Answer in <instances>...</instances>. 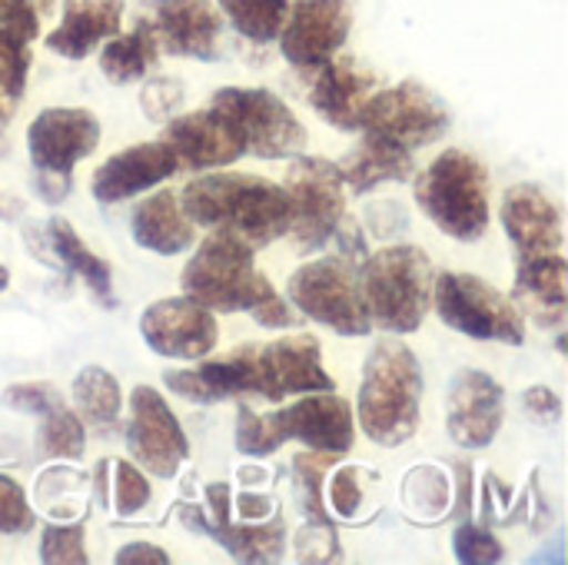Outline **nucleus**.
<instances>
[{"mask_svg":"<svg viewBox=\"0 0 568 565\" xmlns=\"http://www.w3.org/2000/svg\"><path fill=\"white\" fill-rule=\"evenodd\" d=\"M180 280L183 293L206 310L250 313L266 330L300 326V313H293V306L256 270L253 246L230 233H210L183 266Z\"/></svg>","mask_w":568,"mask_h":565,"instance_id":"obj_1","label":"nucleus"},{"mask_svg":"<svg viewBox=\"0 0 568 565\" xmlns=\"http://www.w3.org/2000/svg\"><path fill=\"white\" fill-rule=\"evenodd\" d=\"M180 210L190 223L213 233H230L253 250L286 236L293 220L286 190L253 173L196 176L183 186Z\"/></svg>","mask_w":568,"mask_h":565,"instance_id":"obj_2","label":"nucleus"},{"mask_svg":"<svg viewBox=\"0 0 568 565\" xmlns=\"http://www.w3.org/2000/svg\"><path fill=\"white\" fill-rule=\"evenodd\" d=\"M419 406H423V370L416 353L396 340H379L363 366V386L356 416L363 433L386 450L403 446L419 430Z\"/></svg>","mask_w":568,"mask_h":565,"instance_id":"obj_3","label":"nucleus"},{"mask_svg":"<svg viewBox=\"0 0 568 565\" xmlns=\"http://www.w3.org/2000/svg\"><path fill=\"white\" fill-rule=\"evenodd\" d=\"M286 440H300L303 446L329 456H343L356 443L353 406L329 393H303L300 403L276 410V413H253L240 406L236 413V450L246 456H270Z\"/></svg>","mask_w":568,"mask_h":565,"instance_id":"obj_4","label":"nucleus"},{"mask_svg":"<svg viewBox=\"0 0 568 565\" xmlns=\"http://www.w3.org/2000/svg\"><path fill=\"white\" fill-rule=\"evenodd\" d=\"M433 263L419 246L399 243L369 253L359 270L369 320L396 336L416 333L433 306Z\"/></svg>","mask_w":568,"mask_h":565,"instance_id":"obj_5","label":"nucleus"},{"mask_svg":"<svg viewBox=\"0 0 568 565\" xmlns=\"http://www.w3.org/2000/svg\"><path fill=\"white\" fill-rule=\"evenodd\" d=\"M416 203L446 236L473 243L489 230V173L473 153L446 150L416 180Z\"/></svg>","mask_w":568,"mask_h":565,"instance_id":"obj_6","label":"nucleus"},{"mask_svg":"<svg viewBox=\"0 0 568 565\" xmlns=\"http://www.w3.org/2000/svg\"><path fill=\"white\" fill-rule=\"evenodd\" d=\"M100 143V120L83 107H47L27 127V153L33 167V186L47 203L70 193L73 167Z\"/></svg>","mask_w":568,"mask_h":565,"instance_id":"obj_7","label":"nucleus"},{"mask_svg":"<svg viewBox=\"0 0 568 565\" xmlns=\"http://www.w3.org/2000/svg\"><path fill=\"white\" fill-rule=\"evenodd\" d=\"M286 296L303 316L329 326L339 336H366L373 330L356 260L343 253L303 263L290 276Z\"/></svg>","mask_w":568,"mask_h":565,"instance_id":"obj_8","label":"nucleus"},{"mask_svg":"<svg viewBox=\"0 0 568 565\" xmlns=\"http://www.w3.org/2000/svg\"><path fill=\"white\" fill-rule=\"evenodd\" d=\"M433 300L439 320L469 340H493L509 346L526 343V320L519 306L473 273H439L433 280Z\"/></svg>","mask_w":568,"mask_h":565,"instance_id":"obj_9","label":"nucleus"},{"mask_svg":"<svg viewBox=\"0 0 568 565\" xmlns=\"http://www.w3.org/2000/svg\"><path fill=\"white\" fill-rule=\"evenodd\" d=\"M210 107L226 113L233 127L243 137L246 153L260 160H283L300 157L306 150V130L296 120V113L270 90H243V87H223L213 93Z\"/></svg>","mask_w":568,"mask_h":565,"instance_id":"obj_10","label":"nucleus"},{"mask_svg":"<svg viewBox=\"0 0 568 565\" xmlns=\"http://www.w3.org/2000/svg\"><path fill=\"white\" fill-rule=\"evenodd\" d=\"M290 196V233L300 250H320L329 243L343 223V176L339 167L323 157H300L286 170L283 183Z\"/></svg>","mask_w":568,"mask_h":565,"instance_id":"obj_11","label":"nucleus"},{"mask_svg":"<svg viewBox=\"0 0 568 565\" xmlns=\"http://www.w3.org/2000/svg\"><path fill=\"white\" fill-rule=\"evenodd\" d=\"M359 130H373L406 150H419L449 130V110L429 87L403 80L389 90H376L366 100Z\"/></svg>","mask_w":568,"mask_h":565,"instance_id":"obj_12","label":"nucleus"},{"mask_svg":"<svg viewBox=\"0 0 568 565\" xmlns=\"http://www.w3.org/2000/svg\"><path fill=\"white\" fill-rule=\"evenodd\" d=\"M126 450L136 466L160 480H173L180 466L190 460V443L166 406V400L153 386H136L130 393V423H126Z\"/></svg>","mask_w":568,"mask_h":565,"instance_id":"obj_13","label":"nucleus"},{"mask_svg":"<svg viewBox=\"0 0 568 565\" xmlns=\"http://www.w3.org/2000/svg\"><path fill=\"white\" fill-rule=\"evenodd\" d=\"M336 390L333 376L323 370L316 336H283L266 346H253V393L283 403L286 396L329 393Z\"/></svg>","mask_w":568,"mask_h":565,"instance_id":"obj_14","label":"nucleus"},{"mask_svg":"<svg viewBox=\"0 0 568 565\" xmlns=\"http://www.w3.org/2000/svg\"><path fill=\"white\" fill-rule=\"evenodd\" d=\"M353 30L349 0H293L280 30V53L296 70H320L333 60Z\"/></svg>","mask_w":568,"mask_h":565,"instance_id":"obj_15","label":"nucleus"},{"mask_svg":"<svg viewBox=\"0 0 568 565\" xmlns=\"http://www.w3.org/2000/svg\"><path fill=\"white\" fill-rule=\"evenodd\" d=\"M146 346L163 360H203L216 346V320L193 296L156 300L140 316Z\"/></svg>","mask_w":568,"mask_h":565,"instance_id":"obj_16","label":"nucleus"},{"mask_svg":"<svg viewBox=\"0 0 568 565\" xmlns=\"http://www.w3.org/2000/svg\"><path fill=\"white\" fill-rule=\"evenodd\" d=\"M160 50L190 60L223 57V13L213 0H146Z\"/></svg>","mask_w":568,"mask_h":565,"instance_id":"obj_17","label":"nucleus"},{"mask_svg":"<svg viewBox=\"0 0 568 565\" xmlns=\"http://www.w3.org/2000/svg\"><path fill=\"white\" fill-rule=\"evenodd\" d=\"M506 420V393L503 386L479 370L456 373L446 403V430L463 450H486Z\"/></svg>","mask_w":568,"mask_h":565,"instance_id":"obj_18","label":"nucleus"},{"mask_svg":"<svg viewBox=\"0 0 568 565\" xmlns=\"http://www.w3.org/2000/svg\"><path fill=\"white\" fill-rule=\"evenodd\" d=\"M160 140L173 150L176 163L186 170L230 167L233 160H240L246 153L240 130L216 107H206V110H196L186 117H170Z\"/></svg>","mask_w":568,"mask_h":565,"instance_id":"obj_19","label":"nucleus"},{"mask_svg":"<svg viewBox=\"0 0 568 565\" xmlns=\"http://www.w3.org/2000/svg\"><path fill=\"white\" fill-rule=\"evenodd\" d=\"M379 90V77L366 70L356 57H333L316 70L310 87L313 110L336 130H359L366 100Z\"/></svg>","mask_w":568,"mask_h":565,"instance_id":"obj_20","label":"nucleus"},{"mask_svg":"<svg viewBox=\"0 0 568 565\" xmlns=\"http://www.w3.org/2000/svg\"><path fill=\"white\" fill-rule=\"evenodd\" d=\"M499 216L519 260L562 253V213L539 186L532 183L509 186Z\"/></svg>","mask_w":568,"mask_h":565,"instance_id":"obj_21","label":"nucleus"},{"mask_svg":"<svg viewBox=\"0 0 568 565\" xmlns=\"http://www.w3.org/2000/svg\"><path fill=\"white\" fill-rule=\"evenodd\" d=\"M176 157L173 150L156 140V143H136L126 147L123 153H113L110 160H103L93 173V196L100 203H123L156 183H163L166 176L176 173Z\"/></svg>","mask_w":568,"mask_h":565,"instance_id":"obj_22","label":"nucleus"},{"mask_svg":"<svg viewBox=\"0 0 568 565\" xmlns=\"http://www.w3.org/2000/svg\"><path fill=\"white\" fill-rule=\"evenodd\" d=\"M123 0H63L60 23L43 37L47 50L67 60L90 57L103 40L120 33Z\"/></svg>","mask_w":568,"mask_h":565,"instance_id":"obj_23","label":"nucleus"},{"mask_svg":"<svg viewBox=\"0 0 568 565\" xmlns=\"http://www.w3.org/2000/svg\"><path fill=\"white\" fill-rule=\"evenodd\" d=\"M519 313H529L542 330H562L568 316V266L562 253L519 260L516 300Z\"/></svg>","mask_w":568,"mask_h":565,"instance_id":"obj_24","label":"nucleus"},{"mask_svg":"<svg viewBox=\"0 0 568 565\" xmlns=\"http://www.w3.org/2000/svg\"><path fill=\"white\" fill-rule=\"evenodd\" d=\"M253 346H240L223 360H210L196 370H166L163 383L190 403H223L253 393Z\"/></svg>","mask_w":568,"mask_h":565,"instance_id":"obj_25","label":"nucleus"},{"mask_svg":"<svg viewBox=\"0 0 568 565\" xmlns=\"http://www.w3.org/2000/svg\"><path fill=\"white\" fill-rule=\"evenodd\" d=\"M343 186L353 193H369L383 183H406L413 176V153L373 130L336 163Z\"/></svg>","mask_w":568,"mask_h":565,"instance_id":"obj_26","label":"nucleus"},{"mask_svg":"<svg viewBox=\"0 0 568 565\" xmlns=\"http://www.w3.org/2000/svg\"><path fill=\"white\" fill-rule=\"evenodd\" d=\"M133 230V243L160 253V256H176L183 250L193 246V223L186 220V213L180 210V200L173 190H160L153 196H146L130 220Z\"/></svg>","mask_w":568,"mask_h":565,"instance_id":"obj_27","label":"nucleus"},{"mask_svg":"<svg viewBox=\"0 0 568 565\" xmlns=\"http://www.w3.org/2000/svg\"><path fill=\"white\" fill-rule=\"evenodd\" d=\"M156 60H160V40L150 17H140L126 33H113L110 40H103L100 50V70L116 87L143 80L156 67Z\"/></svg>","mask_w":568,"mask_h":565,"instance_id":"obj_28","label":"nucleus"},{"mask_svg":"<svg viewBox=\"0 0 568 565\" xmlns=\"http://www.w3.org/2000/svg\"><path fill=\"white\" fill-rule=\"evenodd\" d=\"M47 240H50V250L57 253V260H60L70 273H77V276L87 283V290L100 300V306L113 310V306H116V296H113V270H110V263L100 260V256L77 236V230H73L63 216H53V220L47 223Z\"/></svg>","mask_w":568,"mask_h":565,"instance_id":"obj_29","label":"nucleus"},{"mask_svg":"<svg viewBox=\"0 0 568 565\" xmlns=\"http://www.w3.org/2000/svg\"><path fill=\"white\" fill-rule=\"evenodd\" d=\"M193 529L213 536L216 543H223V549L240 559V563H273L283 556V539H286V529L280 523H266V526H233V523H220V526H210V523H196Z\"/></svg>","mask_w":568,"mask_h":565,"instance_id":"obj_30","label":"nucleus"},{"mask_svg":"<svg viewBox=\"0 0 568 565\" xmlns=\"http://www.w3.org/2000/svg\"><path fill=\"white\" fill-rule=\"evenodd\" d=\"M120 403H123L120 383L103 366H87V370L77 373V380H73V406H77L83 423H90L93 430L113 426L116 416H120Z\"/></svg>","mask_w":568,"mask_h":565,"instance_id":"obj_31","label":"nucleus"},{"mask_svg":"<svg viewBox=\"0 0 568 565\" xmlns=\"http://www.w3.org/2000/svg\"><path fill=\"white\" fill-rule=\"evenodd\" d=\"M216 7L250 43H273L290 13V0H216Z\"/></svg>","mask_w":568,"mask_h":565,"instance_id":"obj_32","label":"nucleus"},{"mask_svg":"<svg viewBox=\"0 0 568 565\" xmlns=\"http://www.w3.org/2000/svg\"><path fill=\"white\" fill-rule=\"evenodd\" d=\"M37 453L43 460H80L83 456V423L67 410V403H57L40 416V436H37Z\"/></svg>","mask_w":568,"mask_h":565,"instance_id":"obj_33","label":"nucleus"},{"mask_svg":"<svg viewBox=\"0 0 568 565\" xmlns=\"http://www.w3.org/2000/svg\"><path fill=\"white\" fill-rule=\"evenodd\" d=\"M30 43L27 37L0 27V90L20 103L23 90H27V73H30Z\"/></svg>","mask_w":568,"mask_h":565,"instance_id":"obj_34","label":"nucleus"},{"mask_svg":"<svg viewBox=\"0 0 568 565\" xmlns=\"http://www.w3.org/2000/svg\"><path fill=\"white\" fill-rule=\"evenodd\" d=\"M110 480H113L110 506L116 509V516H136L150 503V483L133 463H126V460L110 463Z\"/></svg>","mask_w":568,"mask_h":565,"instance_id":"obj_35","label":"nucleus"},{"mask_svg":"<svg viewBox=\"0 0 568 565\" xmlns=\"http://www.w3.org/2000/svg\"><path fill=\"white\" fill-rule=\"evenodd\" d=\"M87 526L83 523H70V526H47L40 536V559L47 565H83L87 546H83Z\"/></svg>","mask_w":568,"mask_h":565,"instance_id":"obj_36","label":"nucleus"},{"mask_svg":"<svg viewBox=\"0 0 568 565\" xmlns=\"http://www.w3.org/2000/svg\"><path fill=\"white\" fill-rule=\"evenodd\" d=\"M433 493H443L449 496V483L443 473H436L433 466H419L413 476H406L403 483V496H406V506L416 509L423 519H439L446 513V503L433 500Z\"/></svg>","mask_w":568,"mask_h":565,"instance_id":"obj_37","label":"nucleus"},{"mask_svg":"<svg viewBox=\"0 0 568 565\" xmlns=\"http://www.w3.org/2000/svg\"><path fill=\"white\" fill-rule=\"evenodd\" d=\"M369 473L363 466H343L336 470L333 483H329V503L336 509L339 519H359L363 516V506H366V490H363V480Z\"/></svg>","mask_w":568,"mask_h":565,"instance_id":"obj_38","label":"nucleus"},{"mask_svg":"<svg viewBox=\"0 0 568 565\" xmlns=\"http://www.w3.org/2000/svg\"><path fill=\"white\" fill-rule=\"evenodd\" d=\"M453 549H456V559L466 565H486V563H503V543L476 526V523H463L456 533H453Z\"/></svg>","mask_w":568,"mask_h":565,"instance_id":"obj_39","label":"nucleus"},{"mask_svg":"<svg viewBox=\"0 0 568 565\" xmlns=\"http://www.w3.org/2000/svg\"><path fill=\"white\" fill-rule=\"evenodd\" d=\"M33 529V509L20 490L17 480L0 473V533L3 536H20Z\"/></svg>","mask_w":568,"mask_h":565,"instance_id":"obj_40","label":"nucleus"},{"mask_svg":"<svg viewBox=\"0 0 568 565\" xmlns=\"http://www.w3.org/2000/svg\"><path fill=\"white\" fill-rule=\"evenodd\" d=\"M57 403H63V400L50 383H17L3 393V406H10L17 413H30V416H43Z\"/></svg>","mask_w":568,"mask_h":565,"instance_id":"obj_41","label":"nucleus"},{"mask_svg":"<svg viewBox=\"0 0 568 565\" xmlns=\"http://www.w3.org/2000/svg\"><path fill=\"white\" fill-rule=\"evenodd\" d=\"M183 103V83L180 80H153L143 87V97H140V107L150 120L163 123L170 120V113Z\"/></svg>","mask_w":568,"mask_h":565,"instance_id":"obj_42","label":"nucleus"},{"mask_svg":"<svg viewBox=\"0 0 568 565\" xmlns=\"http://www.w3.org/2000/svg\"><path fill=\"white\" fill-rule=\"evenodd\" d=\"M523 406L536 423H559L562 416V400L549 386H529L523 396Z\"/></svg>","mask_w":568,"mask_h":565,"instance_id":"obj_43","label":"nucleus"},{"mask_svg":"<svg viewBox=\"0 0 568 565\" xmlns=\"http://www.w3.org/2000/svg\"><path fill=\"white\" fill-rule=\"evenodd\" d=\"M113 563L120 565H140V563H153V565H166L170 563V556L160 549V546H153V543H130V546H123L116 556H113Z\"/></svg>","mask_w":568,"mask_h":565,"instance_id":"obj_44","label":"nucleus"},{"mask_svg":"<svg viewBox=\"0 0 568 565\" xmlns=\"http://www.w3.org/2000/svg\"><path fill=\"white\" fill-rule=\"evenodd\" d=\"M273 513V503L266 496H256V493H243L240 503H236V516L243 523H260Z\"/></svg>","mask_w":568,"mask_h":565,"instance_id":"obj_45","label":"nucleus"},{"mask_svg":"<svg viewBox=\"0 0 568 565\" xmlns=\"http://www.w3.org/2000/svg\"><path fill=\"white\" fill-rule=\"evenodd\" d=\"M93 493L103 506H110V460H100L97 463V473H93Z\"/></svg>","mask_w":568,"mask_h":565,"instance_id":"obj_46","label":"nucleus"},{"mask_svg":"<svg viewBox=\"0 0 568 565\" xmlns=\"http://www.w3.org/2000/svg\"><path fill=\"white\" fill-rule=\"evenodd\" d=\"M13 110H17V103H13V100H10V97H7V93L0 90V130H3L7 123H10Z\"/></svg>","mask_w":568,"mask_h":565,"instance_id":"obj_47","label":"nucleus"},{"mask_svg":"<svg viewBox=\"0 0 568 565\" xmlns=\"http://www.w3.org/2000/svg\"><path fill=\"white\" fill-rule=\"evenodd\" d=\"M53 3H57V0H33V7L40 10V17H43V13H50V7H53Z\"/></svg>","mask_w":568,"mask_h":565,"instance_id":"obj_48","label":"nucleus"},{"mask_svg":"<svg viewBox=\"0 0 568 565\" xmlns=\"http://www.w3.org/2000/svg\"><path fill=\"white\" fill-rule=\"evenodd\" d=\"M13 213H17V206L13 203L7 206V200H0V216H13Z\"/></svg>","mask_w":568,"mask_h":565,"instance_id":"obj_49","label":"nucleus"},{"mask_svg":"<svg viewBox=\"0 0 568 565\" xmlns=\"http://www.w3.org/2000/svg\"><path fill=\"white\" fill-rule=\"evenodd\" d=\"M10 286V273H7V266H0V293Z\"/></svg>","mask_w":568,"mask_h":565,"instance_id":"obj_50","label":"nucleus"}]
</instances>
